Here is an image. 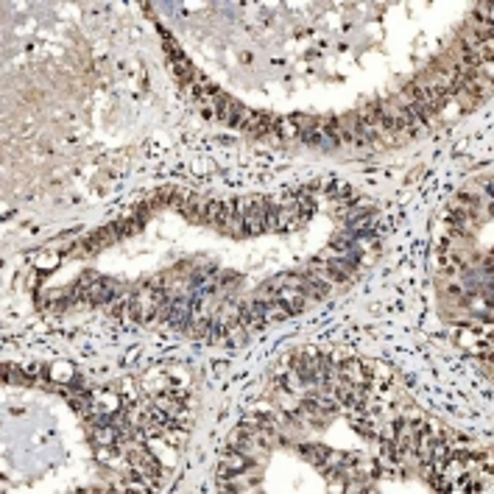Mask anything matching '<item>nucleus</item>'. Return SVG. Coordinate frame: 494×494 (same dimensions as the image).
<instances>
[{
  "instance_id": "obj_1",
  "label": "nucleus",
  "mask_w": 494,
  "mask_h": 494,
  "mask_svg": "<svg viewBox=\"0 0 494 494\" xmlns=\"http://www.w3.org/2000/svg\"><path fill=\"white\" fill-rule=\"evenodd\" d=\"M162 299H165V291L142 288V291H137V296L129 299V315L137 321H151V318H157V308Z\"/></svg>"
},
{
  "instance_id": "obj_2",
  "label": "nucleus",
  "mask_w": 494,
  "mask_h": 494,
  "mask_svg": "<svg viewBox=\"0 0 494 494\" xmlns=\"http://www.w3.org/2000/svg\"><path fill=\"white\" fill-rule=\"evenodd\" d=\"M269 210H271V204L266 198H252V207H249V213L243 215V232H246V235H260V232H266Z\"/></svg>"
},
{
  "instance_id": "obj_3",
  "label": "nucleus",
  "mask_w": 494,
  "mask_h": 494,
  "mask_svg": "<svg viewBox=\"0 0 494 494\" xmlns=\"http://www.w3.org/2000/svg\"><path fill=\"white\" fill-rule=\"evenodd\" d=\"M129 464L137 469V475L145 478V481H157V478H159V461H157L148 449H142V447L129 449Z\"/></svg>"
},
{
  "instance_id": "obj_4",
  "label": "nucleus",
  "mask_w": 494,
  "mask_h": 494,
  "mask_svg": "<svg viewBox=\"0 0 494 494\" xmlns=\"http://www.w3.org/2000/svg\"><path fill=\"white\" fill-rule=\"evenodd\" d=\"M92 400V413L95 416H118L120 413V394L118 391H109V388H103V391H95L90 394Z\"/></svg>"
},
{
  "instance_id": "obj_5",
  "label": "nucleus",
  "mask_w": 494,
  "mask_h": 494,
  "mask_svg": "<svg viewBox=\"0 0 494 494\" xmlns=\"http://www.w3.org/2000/svg\"><path fill=\"white\" fill-rule=\"evenodd\" d=\"M274 123H276L274 115H266V112H252L249 120H246L240 129H243L249 137H266L274 132Z\"/></svg>"
},
{
  "instance_id": "obj_6",
  "label": "nucleus",
  "mask_w": 494,
  "mask_h": 494,
  "mask_svg": "<svg viewBox=\"0 0 494 494\" xmlns=\"http://www.w3.org/2000/svg\"><path fill=\"white\" fill-rule=\"evenodd\" d=\"M249 464H252V461H249L246 452L229 447L224 455V461H221V475H226V478H232V475H243V472L249 469Z\"/></svg>"
},
{
  "instance_id": "obj_7",
  "label": "nucleus",
  "mask_w": 494,
  "mask_h": 494,
  "mask_svg": "<svg viewBox=\"0 0 494 494\" xmlns=\"http://www.w3.org/2000/svg\"><path fill=\"white\" fill-rule=\"evenodd\" d=\"M240 324H243V327H249V330H254V327H263V324H269V315H266V305H263L260 299H254V302L243 305V308H240Z\"/></svg>"
},
{
  "instance_id": "obj_8",
  "label": "nucleus",
  "mask_w": 494,
  "mask_h": 494,
  "mask_svg": "<svg viewBox=\"0 0 494 494\" xmlns=\"http://www.w3.org/2000/svg\"><path fill=\"white\" fill-rule=\"evenodd\" d=\"M274 296H276V302L282 305V310L288 315L299 313V310L308 305V296H305L302 291H296V288H282V291H276Z\"/></svg>"
},
{
  "instance_id": "obj_9",
  "label": "nucleus",
  "mask_w": 494,
  "mask_h": 494,
  "mask_svg": "<svg viewBox=\"0 0 494 494\" xmlns=\"http://www.w3.org/2000/svg\"><path fill=\"white\" fill-rule=\"evenodd\" d=\"M176 210H179L187 221H204L207 201H204V198H198V196H187V193H184V196H181V201L176 204Z\"/></svg>"
},
{
  "instance_id": "obj_10",
  "label": "nucleus",
  "mask_w": 494,
  "mask_h": 494,
  "mask_svg": "<svg viewBox=\"0 0 494 494\" xmlns=\"http://www.w3.org/2000/svg\"><path fill=\"white\" fill-rule=\"evenodd\" d=\"M118 237H120V232H118V224H109V226H103L101 232L90 235V237L84 240V249H87V252H98V249L109 246V243H112V240H118Z\"/></svg>"
},
{
  "instance_id": "obj_11",
  "label": "nucleus",
  "mask_w": 494,
  "mask_h": 494,
  "mask_svg": "<svg viewBox=\"0 0 494 494\" xmlns=\"http://www.w3.org/2000/svg\"><path fill=\"white\" fill-rule=\"evenodd\" d=\"M299 452L310 461V464H315V466H327V461H332L335 455H332V449L330 447H324V444H302L299 447Z\"/></svg>"
},
{
  "instance_id": "obj_12",
  "label": "nucleus",
  "mask_w": 494,
  "mask_h": 494,
  "mask_svg": "<svg viewBox=\"0 0 494 494\" xmlns=\"http://www.w3.org/2000/svg\"><path fill=\"white\" fill-rule=\"evenodd\" d=\"M274 132L279 137H285V140H291V137H299V123L293 120V118H276V123H274Z\"/></svg>"
},
{
  "instance_id": "obj_13",
  "label": "nucleus",
  "mask_w": 494,
  "mask_h": 494,
  "mask_svg": "<svg viewBox=\"0 0 494 494\" xmlns=\"http://www.w3.org/2000/svg\"><path fill=\"white\" fill-rule=\"evenodd\" d=\"M53 266H59V254H40L37 257V269H53Z\"/></svg>"
}]
</instances>
